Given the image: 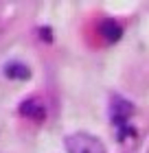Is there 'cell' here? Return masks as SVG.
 Instances as JSON below:
<instances>
[{"label": "cell", "instance_id": "6da1fadb", "mask_svg": "<svg viewBox=\"0 0 149 153\" xmlns=\"http://www.w3.org/2000/svg\"><path fill=\"white\" fill-rule=\"evenodd\" d=\"M66 149H68V153H108L103 142L99 138L86 134V131L70 134L66 138Z\"/></svg>", "mask_w": 149, "mask_h": 153}, {"label": "cell", "instance_id": "7a4b0ae2", "mask_svg": "<svg viewBox=\"0 0 149 153\" xmlns=\"http://www.w3.org/2000/svg\"><path fill=\"white\" fill-rule=\"evenodd\" d=\"M20 114L26 116V118H33V120H44L46 118V107L44 103H40L37 99H31V101H24L22 107H20Z\"/></svg>", "mask_w": 149, "mask_h": 153}, {"label": "cell", "instance_id": "3957f363", "mask_svg": "<svg viewBox=\"0 0 149 153\" xmlns=\"http://www.w3.org/2000/svg\"><path fill=\"white\" fill-rule=\"evenodd\" d=\"M134 112V107H132V103H127V101H123V99H116L112 101V118H114V123L116 125H125V120H127V116H130Z\"/></svg>", "mask_w": 149, "mask_h": 153}, {"label": "cell", "instance_id": "277c9868", "mask_svg": "<svg viewBox=\"0 0 149 153\" xmlns=\"http://www.w3.org/2000/svg\"><path fill=\"white\" fill-rule=\"evenodd\" d=\"M121 26L114 22V20H105V22L101 24V35L105 37V42H116L121 37Z\"/></svg>", "mask_w": 149, "mask_h": 153}, {"label": "cell", "instance_id": "5b68a950", "mask_svg": "<svg viewBox=\"0 0 149 153\" xmlns=\"http://www.w3.org/2000/svg\"><path fill=\"white\" fill-rule=\"evenodd\" d=\"M4 74L9 76V79H29L31 70L24 64H9V66L4 68Z\"/></svg>", "mask_w": 149, "mask_h": 153}]
</instances>
